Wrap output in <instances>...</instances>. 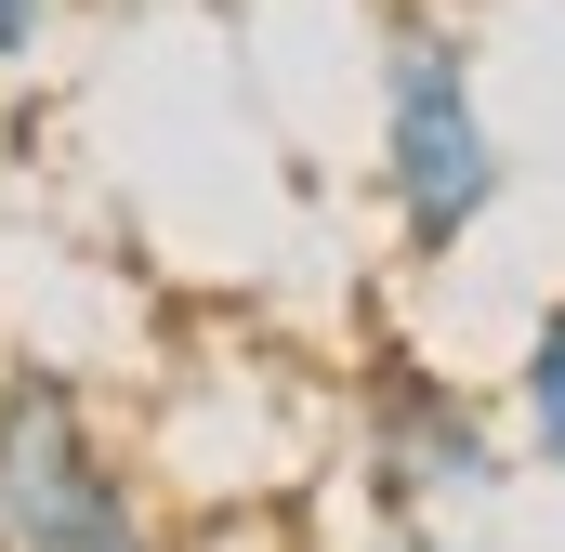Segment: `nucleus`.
I'll use <instances>...</instances> for the list:
<instances>
[{
    "label": "nucleus",
    "mask_w": 565,
    "mask_h": 552,
    "mask_svg": "<svg viewBox=\"0 0 565 552\" xmlns=\"http://www.w3.org/2000/svg\"><path fill=\"white\" fill-rule=\"evenodd\" d=\"M355 434H369V487H382V513H395V527H434V513H460V500H500V487H513V434L473 408L447 369H382Z\"/></svg>",
    "instance_id": "obj_3"
},
{
    "label": "nucleus",
    "mask_w": 565,
    "mask_h": 552,
    "mask_svg": "<svg viewBox=\"0 0 565 552\" xmlns=\"http://www.w3.org/2000/svg\"><path fill=\"white\" fill-rule=\"evenodd\" d=\"M40 26H53V0H0V66H26V53H40Z\"/></svg>",
    "instance_id": "obj_5"
},
{
    "label": "nucleus",
    "mask_w": 565,
    "mask_h": 552,
    "mask_svg": "<svg viewBox=\"0 0 565 552\" xmlns=\"http://www.w3.org/2000/svg\"><path fill=\"white\" fill-rule=\"evenodd\" d=\"M513 382H526V447H540V474L565 487V302L526 329V369Z\"/></svg>",
    "instance_id": "obj_4"
},
{
    "label": "nucleus",
    "mask_w": 565,
    "mask_h": 552,
    "mask_svg": "<svg viewBox=\"0 0 565 552\" xmlns=\"http://www.w3.org/2000/svg\"><path fill=\"white\" fill-rule=\"evenodd\" d=\"M106 513H132V487H119L93 408L53 369H13L0 382V552H79Z\"/></svg>",
    "instance_id": "obj_2"
},
{
    "label": "nucleus",
    "mask_w": 565,
    "mask_h": 552,
    "mask_svg": "<svg viewBox=\"0 0 565 552\" xmlns=\"http://www.w3.org/2000/svg\"><path fill=\"white\" fill-rule=\"evenodd\" d=\"M79 552H158V540H145V513H106V527H93Z\"/></svg>",
    "instance_id": "obj_6"
},
{
    "label": "nucleus",
    "mask_w": 565,
    "mask_h": 552,
    "mask_svg": "<svg viewBox=\"0 0 565 552\" xmlns=\"http://www.w3.org/2000/svg\"><path fill=\"white\" fill-rule=\"evenodd\" d=\"M382 198H395V237L422 264H447L500 211V132H487L473 53L447 26H395L382 40Z\"/></svg>",
    "instance_id": "obj_1"
},
{
    "label": "nucleus",
    "mask_w": 565,
    "mask_h": 552,
    "mask_svg": "<svg viewBox=\"0 0 565 552\" xmlns=\"http://www.w3.org/2000/svg\"><path fill=\"white\" fill-rule=\"evenodd\" d=\"M382 552H473V540H434V527H395Z\"/></svg>",
    "instance_id": "obj_7"
}]
</instances>
